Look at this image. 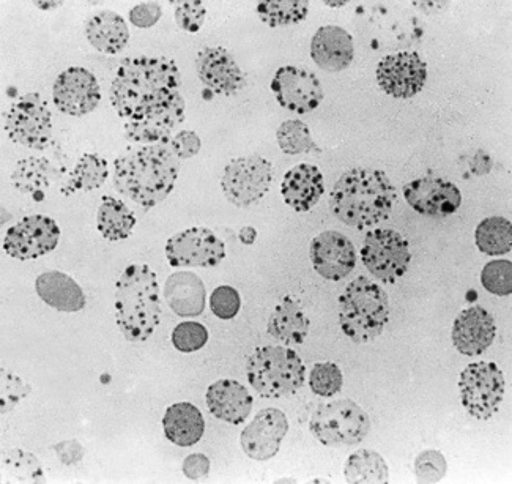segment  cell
Listing matches in <instances>:
<instances>
[{
    "label": "cell",
    "instance_id": "cell-38",
    "mask_svg": "<svg viewBox=\"0 0 512 484\" xmlns=\"http://www.w3.org/2000/svg\"><path fill=\"white\" fill-rule=\"evenodd\" d=\"M278 146L286 155H301L317 150L311 130L303 120H286L276 131Z\"/></svg>",
    "mask_w": 512,
    "mask_h": 484
},
{
    "label": "cell",
    "instance_id": "cell-43",
    "mask_svg": "<svg viewBox=\"0 0 512 484\" xmlns=\"http://www.w3.org/2000/svg\"><path fill=\"white\" fill-rule=\"evenodd\" d=\"M242 308V297L232 286H219L210 295V310L221 321H232Z\"/></svg>",
    "mask_w": 512,
    "mask_h": 484
},
{
    "label": "cell",
    "instance_id": "cell-6",
    "mask_svg": "<svg viewBox=\"0 0 512 484\" xmlns=\"http://www.w3.org/2000/svg\"><path fill=\"white\" fill-rule=\"evenodd\" d=\"M245 369L249 385L260 398H287L298 393L306 382L305 363L287 346L257 347Z\"/></svg>",
    "mask_w": 512,
    "mask_h": 484
},
{
    "label": "cell",
    "instance_id": "cell-28",
    "mask_svg": "<svg viewBox=\"0 0 512 484\" xmlns=\"http://www.w3.org/2000/svg\"><path fill=\"white\" fill-rule=\"evenodd\" d=\"M311 321L294 297L282 298L268 317L267 332L282 346H300L305 343Z\"/></svg>",
    "mask_w": 512,
    "mask_h": 484
},
{
    "label": "cell",
    "instance_id": "cell-36",
    "mask_svg": "<svg viewBox=\"0 0 512 484\" xmlns=\"http://www.w3.org/2000/svg\"><path fill=\"white\" fill-rule=\"evenodd\" d=\"M257 16L270 27L300 24L308 18L309 2L306 0H267L259 2Z\"/></svg>",
    "mask_w": 512,
    "mask_h": 484
},
{
    "label": "cell",
    "instance_id": "cell-53",
    "mask_svg": "<svg viewBox=\"0 0 512 484\" xmlns=\"http://www.w3.org/2000/svg\"><path fill=\"white\" fill-rule=\"evenodd\" d=\"M323 4L328 5V7H346L349 2L347 0H325Z\"/></svg>",
    "mask_w": 512,
    "mask_h": 484
},
{
    "label": "cell",
    "instance_id": "cell-13",
    "mask_svg": "<svg viewBox=\"0 0 512 484\" xmlns=\"http://www.w3.org/2000/svg\"><path fill=\"white\" fill-rule=\"evenodd\" d=\"M59 240L56 221L46 215H30L5 232L2 248L13 259L34 261L56 250Z\"/></svg>",
    "mask_w": 512,
    "mask_h": 484
},
{
    "label": "cell",
    "instance_id": "cell-51",
    "mask_svg": "<svg viewBox=\"0 0 512 484\" xmlns=\"http://www.w3.org/2000/svg\"><path fill=\"white\" fill-rule=\"evenodd\" d=\"M238 237H240V242L245 243V245H253L257 239V231L253 226H245Z\"/></svg>",
    "mask_w": 512,
    "mask_h": 484
},
{
    "label": "cell",
    "instance_id": "cell-14",
    "mask_svg": "<svg viewBox=\"0 0 512 484\" xmlns=\"http://www.w3.org/2000/svg\"><path fill=\"white\" fill-rule=\"evenodd\" d=\"M377 82L386 95L409 100L426 86L427 64L420 54L412 51L388 54L377 65Z\"/></svg>",
    "mask_w": 512,
    "mask_h": 484
},
{
    "label": "cell",
    "instance_id": "cell-30",
    "mask_svg": "<svg viewBox=\"0 0 512 484\" xmlns=\"http://www.w3.org/2000/svg\"><path fill=\"white\" fill-rule=\"evenodd\" d=\"M164 436L177 447H193L204 437L205 420L201 410L191 403L167 407L163 417Z\"/></svg>",
    "mask_w": 512,
    "mask_h": 484
},
{
    "label": "cell",
    "instance_id": "cell-17",
    "mask_svg": "<svg viewBox=\"0 0 512 484\" xmlns=\"http://www.w3.org/2000/svg\"><path fill=\"white\" fill-rule=\"evenodd\" d=\"M312 267L323 280H344L357 267V250L352 240L338 231H325L316 235L309 248Z\"/></svg>",
    "mask_w": 512,
    "mask_h": 484
},
{
    "label": "cell",
    "instance_id": "cell-15",
    "mask_svg": "<svg viewBox=\"0 0 512 484\" xmlns=\"http://www.w3.org/2000/svg\"><path fill=\"white\" fill-rule=\"evenodd\" d=\"M52 100L60 112L84 117L100 105L101 92L97 76L84 67L62 71L52 86Z\"/></svg>",
    "mask_w": 512,
    "mask_h": 484
},
{
    "label": "cell",
    "instance_id": "cell-31",
    "mask_svg": "<svg viewBox=\"0 0 512 484\" xmlns=\"http://www.w3.org/2000/svg\"><path fill=\"white\" fill-rule=\"evenodd\" d=\"M108 175L109 166L106 158L98 153H84L62 183L60 193L64 196H73L76 193L98 190L108 180Z\"/></svg>",
    "mask_w": 512,
    "mask_h": 484
},
{
    "label": "cell",
    "instance_id": "cell-35",
    "mask_svg": "<svg viewBox=\"0 0 512 484\" xmlns=\"http://www.w3.org/2000/svg\"><path fill=\"white\" fill-rule=\"evenodd\" d=\"M476 246L486 256H503L512 250V224L503 216H490L478 224Z\"/></svg>",
    "mask_w": 512,
    "mask_h": 484
},
{
    "label": "cell",
    "instance_id": "cell-8",
    "mask_svg": "<svg viewBox=\"0 0 512 484\" xmlns=\"http://www.w3.org/2000/svg\"><path fill=\"white\" fill-rule=\"evenodd\" d=\"M505 391V376L494 362L470 363L459 376L462 407L476 420L487 421L497 415Z\"/></svg>",
    "mask_w": 512,
    "mask_h": 484
},
{
    "label": "cell",
    "instance_id": "cell-21",
    "mask_svg": "<svg viewBox=\"0 0 512 484\" xmlns=\"http://www.w3.org/2000/svg\"><path fill=\"white\" fill-rule=\"evenodd\" d=\"M497 336L495 319L483 306H468L454 319L453 338L454 347L464 357H478L483 355Z\"/></svg>",
    "mask_w": 512,
    "mask_h": 484
},
{
    "label": "cell",
    "instance_id": "cell-46",
    "mask_svg": "<svg viewBox=\"0 0 512 484\" xmlns=\"http://www.w3.org/2000/svg\"><path fill=\"white\" fill-rule=\"evenodd\" d=\"M163 16L161 5L156 2H141L130 10V21L138 29H150Z\"/></svg>",
    "mask_w": 512,
    "mask_h": 484
},
{
    "label": "cell",
    "instance_id": "cell-49",
    "mask_svg": "<svg viewBox=\"0 0 512 484\" xmlns=\"http://www.w3.org/2000/svg\"><path fill=\"white\" fill-rule=\"evenodd\" d=\"M54 451H56L59 461L65 464V466H75L84 458V447H82L81 442L75 439L59 442L54 447Z\"/></svg>",
    "mask_w": 512,
    "mask_h": 484
},
{
    "label": "cell",
    "instance_id": "cell-34",
    "mask_svg": "<svg viewBox=\"0 0 512 484\" xmlns=\"http://www.w3.org/2000/svg\"><path fill=\"white\" fill-rule=\"evenodd\" d=\"M347 483H388L390 467L385 458L374 450H358L344 464Z\"/></svg>",
    "mask_w": 512,
    "mask_h": 484
},
{
    "label": "cell",
    "instance_id": "cell-25",
    "mask_svg": "<svg viewBox=\"0 0 512 484\" xmlns=\"http://www.w3.org/2000/svg\"><path fill=\"white\" fill-rule=\"evenodd\" d=\"M355 56L352 35L339 26H323L311 41V57L317 67L328 73L344 71Z\"/></svg>",
    "mask_w": 512,
    "mask_h": 484
},
{
    "label": "cell",
    "instance_id": "cell-2",
    "mask_svg": "<svg viewBox=\"0 0 512 484\" xmlns=\"http://www.w3.org/2000/svg\"><path fill=\"white\" fill-rule=\"evenodd\" d=\"M180 163L171 141L128 149L114 160V187L142 209H153L174 190Z\"/></svg>",
    "mask_w": 512,
    "mask_h": 484
},
{
    "label": "cell",
    "instance_id": "cell-18",
    "mask_svg": "<svg viewBox=\"0 0 512 484\" xmlns=\"http://www.w3.org/2000/svg\"><path fill=\"white\" fill-rule=\"evenodd\" d=\"M402 193L407 204L420 215L443 218L461 209V190L443 177L426 175L412 180L404 185Z\"/></svg>",
    "mask_w": 512,
    "mask_h": 484
},
{
    "label": "cell",
    "instance_id": "cell-33",
    "mask_svg": "<svg viewBox=\"0 0 512 484\" xmlns=\"http://www.w3.org/2000/svg\"><path fill=\"white\" fill-rule=\"evenodd\" d=\"M59 177L56 166L45 157H29L18 161L10 182L23 194L45 193Z\"/></svg>",
    "mask_w": 512,
    "mask_h": 484
},
{
    "label": "cell",
    "instance_id": "cell-10",
    "mask_svg": "<svg viewBox=\"0 0 512 484\" xmlns=\"http://www.w3.org/2000/svg\"><path fill=\"white\" fill-rule=\"evenodd\" d=\"M360 256L364 267L383 284L396 283L412 262L409 240L391 228L371 229L364 237Z\"/></svg>",
    "mask_w": 512,
    "mask_h": 484
},
{
    "label": "cell",
    "instance_id": "cell-5",
    "mask_svg": "<svg viewBox=\"0 0 512 484\" xmlns=\"http://www.w3.org/2000/svg\"><path fill=\"white\" fill-rule=\"evenodd\" d=\"M390 314L388 294L368 276L350 281L339 295V325L353 343L366 344L379 338L390 322Z\"/></svg>",
    "mask_w": 512,
    "mask_h": 484
},
{
    "label": "cell",
    "instance_id": "cell-47",
    "mask_svg": "<svg viewBox=\"0 0 512 484\" xmlns=\"http://www.w3.org/2000/svg\"><path fill=\"white\" fill-rule=\"evenodd\" d=\"M172 149L179 155L180 160H190L201 152L202 142L196 131L182 130L172 136Z\"/></svg>",
    "mask_w": 512,
    "mask_h": 484
},
{
    "label": "cell",
    "instance_id": "cell-9",
    "mask_svg": "<svg viewBox=\"0 0 512 484\" xmlns=\"http://www.w3.org/2000/svg\"><path fill=\"white\" fill-rule=\"evenodd\" d=\"M4 130L18 146L45 150L54 135L48 103L38 92L19 97L4 114Z\"/></svg>",
    "mask_w": 512,
    "mask_h": 484
},
{
    "label": "cell",
    "instance_id": "cell-24",
    "mask_svg": "<svg viewBox=\"0 0 512 484\" xmlns=\"http://www.w3.org/2000/svg\"><path fill=\"white\" fill-rule=\"evenodd\" d=\"M325 193L322 171L314 164L300 163L286 172L281 182L282 199L298 213L309 212Z\"/></svg>",
    "mask_w": 512,
    "mask_h": 484
},
{
    "label": "cell",
    "instance_id": "cell-32",
    "mask_svg": "<svg viewBox=\"0 0 512 484\" xmlns=\"http://www.w3.org/2000/svg\"><path fill=\"white\" fill-rule=\"evenodd\" d=\"M136 215L125 202L112 196L101 198L97 215V228L103 239L108 242H120L133 234Z\"/></svg>",
    "mask_w": 512,
    "mask_h": 484
},
{
    "label": "cell",
    "instance_id": "cell-11",
    "mask_svg": "<svg viewBox=\"0 0 512 484\" xmlns=\"http://www.w3.org/2000/svg\"><path fill=\"white\" fill-rule=\"evenodd\" d=\"M275 179V168L267 158L246 155L234 158L224 168L221 190L235 207L256 204L270 191Z\"/></svg>",
    "mask_w": 512,
    "mask_h": 484
},
{
    "label": "cell",
    "instance_id": "cell-7",
    "mask_svg": "<svg viewBox=\"0 0 512 484\" xmlns=\"http://www.w3.org/2000/svg\"><path fill=\"white\" fill-rule=\"evenodd\" d=\"M309 431L325 447H353L368 437L371 418L352 399H336L314 410Z\"/></svg>",
    "mask_w": 512,
    "mask_h": 484
},
{
    "label": "cell",
    "instance_id": "cell-37",
    "mask_svg": "<svg viewBox=\"0 0 512 484\" xmlns=\"http://www.w3.org/2000/svg\"><path fill=\"white\" fill-rule=\"evenodd\" d=\"M4 467L10 480L18 483H46L45 469L41 466L40 459L29 451H8L4 456Z\"/></svg>",
    "mask_w": 512,
    "mask_h": 484
},
{
    "label": "cell",
    "instance_id": "cell-22",
    "mask_svg": "<svg viewBox=\"0 0 512 484\" xmlns=\"http://www.w3.org/2000/svg\"><path fill=\"white\" fill-rule=\"evenodd\" d=\"M185 111L186 103L182 95L139 120L125 122V136L128 141L139 146L171 141L175 128L185 122Z\"/></svg>",
    "mask_w": 512,
    "mask_h": 484
},
{
    "label": "cell",
    "instance_id": "cell-26",
    "mask_svg": "<svg viewBox=\"0 0 512 484\" xmlns=\"http://www.w3.org/2000/svg\"><path fill=\"white\" fill-rule=\"evenodd\" d=\"M167 305L179 317L201 316L207 303V289L196 273L182 270L172 273L164 283Z\"/></svg>",
    "mask_w": 512,
    "mask_h": 484
},
{
    "label": "cell",
    "instance_id": "cell-23",
    "mask_svg": "<svg viewBox=\"0 0 512 484\" xmlns=\"http://www.w3.org/2000/svg\"><path fill=\"white\" fill-rule=\"evenodd\" d=\"M205 403L213 417L229 423L243 425L253 410L254 399L248 388L234 379H219L207 388Z\"/></svg>",
    "mask_w": 512,
    "mask_h": 484
},
{
    "label": "cell",
    "instance_id": "cell-20",
    "mask_svg": "<svg viewBox=\"0 0 512 484\" xmlns=\"http://www.w3.org/2000/svg\"><path fill=\"white\" fill-rule=\"evenodd\" d=\"M197 75L205 89L221 97H237L246 87V76L227 49L205 48L197 54Z\"/></svg>",
    "mask_w": 512,
    "mask_h": 484
},
{
    "label": "cell",
    "instance_id": "cell-42",
    "mask_svg": "<svg viewBox=\"0 0 512 484\" xmlns=\"http://www.w3.org/2000/svg\"><path fill=\"white\" fill-rule=\"evenodd\" d=\"M448 473V462L438 450H424L415 459V477L418 483H440Z\"/></svg>",
    "mask_w": 512,
    "mask_h": 484
},
{
    "label": "cell",
    "instance_id": "cell-1",
    "mask_svg": "<svg viewBox=\"0 0 512 484\" xmlns=\"http://www.w3.org/2000/svg\"><path fill=\"white\" fill-rule=\"evenodd\" d=\"M182 97V78L174 60L139 56L123 60L111 86L112 108L125 122Z\"/></svg>",
    "mask_w": 512,
    "mask_h": 484
},
{
    "label": "cell",
    "instance_id": "cell-41",
    "mask_svg": "<svg viewBox=\"0 0 512 484\" xmlns=\"http://www.w3.org/2000/svg\"><path fill=\"white\" fill-rule=\"evenodd\" d=\"M175 349L182 354H193L208 343V330L199 322L186 321L174 328L171 336Z\"/></svg>",
    "mask_w": 512,
    "mask_h": 484
},
{
    "label": "cell",
    "instance_id": "cell-48",
    "mask_svg": "<svg viewBox=\"0 0 512 484\" xmlns=\"http://www.w3.org/2000/svg\"><path fill=\"white\" fill-rule=\"evenodd\" d=\"M182 472L188 480H202L210 473V459L204 453H193V455L186 456L182 464Z\"/></svg>",
    "mask_w": 512,
    "mask_h": 484
},
{
    "label": "cell",
    "instance_id": "cell-27",
    "mask_svg": "<svg viewBox=\"0 0 512 484\" xmlns=\"http://www.w3.org/2000/svg\"><path fill=\"white\" fill-rule=\"evenodd\" d=\"M38 297L60 313H78L86 308V294L67 273L49 270L35 281Z\"/></svg>",
    "mask_w": 512,
    "mask_h": 484
},
{
    "label": "cell",
    "instance_id": "cell-40",
    "mask_svg": "<svg viewBox=\"0 0 512 484\" xmlns=\"http://www.w3.org/2000/svg\"><path fill=\"white\" fill-rule=\"evenodd\" d=\"M481 284L489 294L509 297L512 294V264L508 259H495L484 265Z\"/></svg>",
    "mask_w": 512,
    "mask_h": 484
},
{
    "label": "cell",
    "instance_id": "cell-3",
    "mask_svg": "<svg viewBox=\"0 0 512 484\" xmlns=\"http://www.w3.org/2000/svg\"><path fill=\"white\" fill-rule=\"evenodd\" d=\"M396 202V188L388 174L372 168L344 172L328 199L333 215L358 231H368L388 220Z\"/></svg>",
    "mask_w": 512,
    "mask_h": 484
},
{
    "label": "cell",
    "instance_id": "cell-44",
    "mask_svg": "<svg viewBox=\"0 0 512 484\" xmlns=\"http://www.w3.org/2000/svg\"><path fill=\"white\" fill-rule=\"evenodd\" d=\"M30 385L24 382L21 377L10 373L8 369H2V396H0V410L2 417L12 412L24 398L30 395Z\"/></svg>",
    "mask_w": 512,
    "mask_h": 484
},
{
    "label": "cell",
    "instance_id": "cell-52",
    "mask_svg": "<svg viewBox=\"0 0 512 484\" xmlns=\"http://www.w3.org/2000/svg\"><path fill=\"white\" fill-rule=\"evenodd\" d=\"M32 4L40 8V10H54V8H59L64 2H56V0H43V2H41V0H35Z\"/></svg>",
    "mask_w": 512,
    "mask_h": 484
},
{
    "label": "cell",
    "instance_id": "cell-45",
    "mask_svg": "<svg viewBox=\"0 0 512 484\" xmlns=\"http://www.w3.org/2000/svg\"><path fill=\"white\" fill-rule=\"evenodd\" d=\"M175 21L177 26L188 32L196 34L204 26L207 18V8L202 2H175Z\"/></svg>",
    "mask_w": 512,
    "mask_h": 484
},
{
    "label": "cell",
    "instance_id": "cell-16",
    "mask_svg": "<svg viewBox=\"0 0 512 484\" xmlns=\"http://www.w3.org/2000/svg\"><path fill=\"white\" fill-rule=\"evenodd\" d=\"M271 92L282 108L295 114H308L323 101V87L312 71L286 65L279 68L271 81Z\"/></svg>",
    "mask_w": 512,
    "mask_h": 484
},
{
    "label": "cell",
    "instance_id": "cell-29",
    "mask_svg": "<svg viewBox=\"0 0 512 484\" xmlns=\"http://www.w3.org/2000/svg\"><path fill=\"white\" fill-rule=\"evenodd\" d=\"M86 37L100 53L116 56L130 43V30L119 13L101 10L87 19Z\"/></svg>",
    "mask_w": 512,
    "mask_h": 484
},
{
    "label": "cell",
    "instance_id": "cell-50",
    "mask_svg": "<svg viewBox=\"0 0 512 484\" xmlns=\"http://www.w3.org/2000/svg\"><path fill=\"white\" fill-rule=\"evenodd\" d=\"M492 168V161H490L489 155L486 153L479 152L472 161V171L476 175H484Z\"/></svg>",
    "mask_w": 512,
    "mask_h": 484
},
{
    "label": "cell",
    "instance_id": "cell-39",
    "mask_svg": "<svg viewBox=\"0 0 512 484\" xmlns=\"http://www.w3.org/2000/svg\"><path fill=\"white\" fill-rule=\"evenodd\" d=\"M308 384L314 395L320 398H331L342 390L344 376L336 363H316L309 371Z\"/></svg>",
    "mask_w": 512,
    "mask_h": 484
},
{
    "label": "cell",
    "instance_id": "cell-19",
    "mask_svg": "<svg viewBox=\"0 0 512 484\" xmlns=\"http://www.w3.org/2000/svg\"><path fill=\"white\" fill-rule=\"evenodd\" d=\"M289 432V420L279 409L260 410L254 420L245 426L240 445L243 453L253 461H270L281 450L282 440Z\"/></svg>",
    "mask_w": 512,
    "mask_h": 484
},
{
    "label": "cell",
    "instance_id": "cell-12",
    "mask_svg": "<svg viewBox=\"0 0 512 484\" xmlns=\"http://www.w3.org/2000/svg\"><path fill=\"white\" fill-rule=\"evenodd\" d=\"M166 259L174 269H213L226 259V246L207 228H190L167 240Z\"/></svg>",
    "mask_w": 512,
    "mask_h": 484
},
{
    "label": "cell",
    "instance_id": "cell-4",
    "mask_svg": "<svg viewBox=\"0 0 512 484\" xmlns=\"http://www.w3.org/2000/svg\"><path fill=\"white\" fill-rule=\"evenodd\" d=\"M116 322L131 343H144L161 322L158 276L147 264L128 265L116 284Z\"/></svg>",
    "mask_w": 512,
    "mask_h": 484
}]
</instances>
